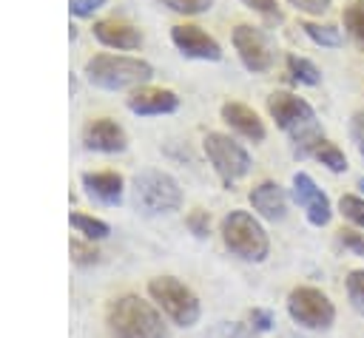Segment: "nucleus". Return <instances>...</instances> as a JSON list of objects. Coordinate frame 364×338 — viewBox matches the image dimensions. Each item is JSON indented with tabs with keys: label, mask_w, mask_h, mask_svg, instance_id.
Instances as JSON below:
<instances>
[{
	"label": "nucleus",
	"mask_w": 364,
	"mask_h": 338,
	"mask_svg": "<svg viewBox=\"0 0 364 338\" xmlns=\"http://www.w3.org/2000/svg\"><path fill=\"white\" fill-rule=\"evenodd\" d=\"M267 111L276 119V125L290 136L293 151L299 156H313V148L324 139L313 105L290 91H273L267 97Z\"/></svg>",
	"instance_id": "1"
},
{
	"label": "nucleus",
	"mask_w": 364,
	"mask_h": 338,
	"mask_svg": "<svg viewBox=\"0 0 364 338\" xmlns=\"http://www.w3.org/2000/svg\"><path fill=\"white\" fill-rule=\"evenodd\" d=\"M82 74L94 88H102V91H136L154 77V68L139 57L102 51L85 60Z\"/></svg>",
	"instance_id": "2"
},
{
	"label": "nucleus",
	"mask_w": 364,
	"mask_h": 338,
	"mask_svg": "<svg viewBox=\"0 0 364 338\" xmlns=\"http://www.w3.org/2000/svg\"><path fill=\"white\" fill-rule=\"evenodd\" d=\"M105 318L114 338H168L162 315L139 295H119L108 304Z\"/></svg>",
	"instance_id": "3"
},
{
	"label": "nucleus",
	"mask_w": 364,
	"mask_h": 338,
	"mask_svg": "<svg viewBox=\"0 0 364 338\" xmlns=\"http://www.w3.org/2000/svg\"><path fill=\"white\" fill-rule=\"evenodd\" d=\"M219 233H222L225 247L245 261H264L270 253V241H267L264 227L247 210H230L222 219Z\"/></svg>",
	"instance_id": "4"
},
{
	"label": "nucleus",
	"mask_w": 364,
	"mask_h": 338,
	"mask_svg": "<svg viewBox=\"0 0 364 338\" xmlns=\"http://www.w3.org/2000/svg\"><path fill=\"white\" fill-rule=\"evenodd\" d=\"M134 202L145 216L173 213L182 205V187L171 173L148 168L134 176Z\"/></svg>",
	"instance_id": "5"
},
{
	"label": "nucleus",
	"mask_w": 364,
	"mask_h": 338,
	"mask_svg": "<svg viewBox=\"0 0 364 338\" xmlns=\"http://www.w3.org/2000/svg\"><path fill=\"white\" fill-rule=\"evenodd\" d=\"M151 298L159 304V310L179 327H193L199 321V298L191 287H185L173 276H159L148 281Z\"/></svg>",
	"instance_id": "6"
},
{
	"label": "nucleus",
	"mask_w": 364,
	"mask_h": 338,
	"mask_svg": "<svg viewBox=\"0 0 364 338\" xmlns=\"http://www.w3.org/2000/svg\"><path fill=\"white\" fill-rule=\"evenodd\" d=\"M202 148H205V156L210 159L213 170L219 173V179H222L225 185L239 182V179L247 176L250 168H253L250 153H247L233 136H228V133H219V131L205 133Z\"/></svg>",
	"instance_id": "7"
},
{
	"label": "nucleus",
	"mask_w": 364,
	"mask_h": 338,
	"mask_svg": "<svg viewBox=\"0 0 364 338\" xmlns=\"http://www.w3.org/2000/svg\"><path fill=\"white\" fill-rule=\"evenodd\" d=\"M287 312L296 324L307 329H330L336 321V307L333 301L316 290V287H296L287 295Z\"/></svg>",
	"instance_id": "8"
},
{
	"label": "nucleus",
	"mask_w": 364,
	"mask_h": 338,
	"mask_svg": "<svg viewBox=\"0 0 364 338\" xmlns=\"http://www.w3.org/2000/svg\"><path fill=\"white\" fill-rule=\"evenodd\" d=\"M230 43L242 60V65L253 74H262L273 65L276 54H273V45L267 40V34L250 23H239L233 31H230Z\"/></svg>",
	"instance_id": "9"
},
{
	"label": "nucleus",
	"mask_w": 364,
	"mask_h": 338,
	"mask_svg": "<svg viewBox=\"0 0 364 338\" xmlns=\"http://www.w3.org/2000/svg\"><path fill=\"white\" fill-rule=\"evenodd\" d=\"M80 142L85 151H97V153H122L128 148L125 128L111 116L88 119L80 131Z\"/></svg>",
	"instance_id": "10"
},
{
	"label": "nucleus",
	"mask_w": 364,
	"mask_h": 338,
	"mask_svg": "<svg viewBox=\"0 0 364 338\" xmlns=\"http://www.w3.org/2000/svg\"><path fill=\"white\" fill-rule=\"evenodd\" d=\"M293 202L307 213V222L316 227H324L333 219V205L327 199V193L313 182L310 173H296L293 176Z\"/></svg>",
	"instance_id": "11"
},
{
	"label": "nucleus",
	"mask_w": 364,
	"mask_h": 338,
	"mask_svg": "<svg viewBox=\"0 0 364 338\" xmlns=\"http://www.w3.org/2000/svg\"><path fill=\"white\" fill-rule=\"evenodd\" d=\"M171 40H173V45H176L185 57H191V60H208V62L222 60V45H219L208 31H202V28L193 26V23H179V26H173V28H171Z\"/></svg>",
	"instance_id": "12"
},
{
	"label": "nucleus",
	"mask_w": 364,
	"mask_h": 338,
	"mask_svg": "<svg viewBox=\"0 0 364 338\" xmlns=\"http://www.w3.org/2000/svg\"><path fill=\"white\" fill-rule=\"evenodd\" d=\"M91 34L97 37V43H102L105 48H117V51H134L142 45V31L128 23V20H119V17H105V20H97Z\"/></svg>",
	"instance_id": "13"
},
{
	"label": "nucleus",
	"mask_w": 364,
	"mask_h": 338,
	"mask_svg": "<svg viewBox=\"0 0 364 338\" xmlns=\"http://www.w3.org/2000/svg\"><path fill=\"white\" fill-rule=\"evenodd\" d=\"M128 108L139 116H156V114H173L179 108V97L171 88H154V85H142L136 91H131L128 97Z\"/></svg>",
	"instance_id": "14"
},
{
	"label": "nucleus",
	"mask_w": 364,
	"mask_h": 338,
	"mask_svg": "<svg viewBox=\"0 0 364 338\" xmlns=\"http://www.w3.org/2000/svg\"><path fill=\"white\" fill-rule=\"evenodd\" d=\"M219 111H222L225 125H230V131H236L239 136H245V139H250V142H262V139L267 136L264 122L259 119V114H256L250 105L230 99V102H222Z\"/></svg>",
	"instance_id": "15"
},
{
	"label": "nucleus",
	"mask_w": 364,
	"mask_h": 338,
	"mask_svg": "<svg viewBox=\"0 0 364 338\" xmlns=\"http://www.w3.org/2000/svg\"><path fill=\"white\" fill-rule=\"evenodd\" d=\"M247 199H250L253 210H256L262 219H267V222H282L284 213H287V193H284V187H282L279 182H270V179L259 182V185L250 190Z\"/></svg>",
	"instance_id": "16"
},
{
	"label": "nucleus",
	"mask_w": 364,
	"mask_h": 338,
	"mask_svg": "<svg viewBox=\"0 0 364 338\" xmlns=\"http://www.w3.org/2000/svg\"><path fill=\"white\" fill-rule=\"evenodd\" d=\"M82 187L91 199L102 205H119L125 193V179L117 170H88L82 173Z\"/></svg>",
	"instance_id": "17"
},
{
	"label": "nucleus",
	"mask_w": 364,
	"mask_h": 338,
	"mask_svg": "<svg viewBox=\"0 0 364 338\" xmlns=\"http://www.w3.org/2000/svg\"><path fill=\"white\" fill-rule=\"evenodd\" d=\"M313 156H316L324 168H330L333 173H344V170H347V156H344V151H341L336 142H330V139H321V142L313 148Z\"/></svg>",
	"instance_id": "18"
},
{
	"label": "nucleus",
	"mask_w": 364,
	"mask_h": 338,
	"mask_svg": "<svg viewBox=\"0 0 364 338\" xmlns=\"http://www.w3.org/2000/svg\"><path fill=\"white\" fill-rule=\"evenodd\" d=\"M68 222H71V227L85 239V241H97V239H105L108 236V224L102 222V219H94V216H85V213H71L68 216Z\"/></svg>",
	"instance_id": "19"
},
{
	"label": "nucleus",
	"mask_w": 364,
	"mask_h": 338,
	"mask_svg": "<svg viewBox=\"0 0 364 338\" xmlns=\"http://www.w3.org/2000/svg\"><path fill=\"white\" fill-rule=\"evenodd\" d=\"M287 71L296 82H304V85H318L321 82V71L316 68V62H310L307 57H299V54H287Z\"/></svg>",
	"instance_id": "20"
},
{
	"label": "nucleus",
	"mask_w": 364,
	"mask_h": 338,
	"mask_svg": "<svg viewBox=\"0 0 364 338\" xmlns=\"http://www.w3.org/2000/svg\"><path fill=\"white\" fill-rule=\"evenodd\" d=\"M301 31H304L316 45H327V48L341 45V31H338V28H333V26H318V23L304 20V23H301Z\"/></svg>",
	"instance_id": "21"
},
{
	"label": "nucleus",
	"mask_w": 364,
	"mask_h": 338,
	"mask_svg": "<svg viewBox=\"0 0 364 338\" xmlns=\"http://www.w3.org/2000/svg\"><path fill=\"white\" fill-rule=\"evenodd\" d=\"M341 20H344V28L364 43V0H350L341 11Z\"/></svg>",
	"instance_id": "22"
},
{
	"label": "nucleus",
	"mask_w": 364,
	"mask_h": 338,
	"mask_svg": "<svg viewBox=\"0 0 364 338\" xmlns=\"http://www.w3.org/2000/svg\"><path fill=\"white\" fill-rule=\"evenodd\" d=\"M338 213L353 222L355 227H364V199L361 196H353V193H344L338 199Z\"/></svg>",
	"instance_id": "23"
},
{
	"label": "nucleus",
	"mask_w": 364,
	"mask_h": 338,
	"mask_svg": "<svg viewBox=\"0 0 364 338\" xmlns=\"http://www.w3.org/2000/svg\"><path fill=\"white\" fill-rule=\"evenodd\" d=\"M344 284H347V298H350L353 310L364 315V270H350Z\"/></svg>",
	"instance_id": "24"
},
{
	"label": "nucleus",
	"mask_w": 364,
	"mask_h": 338,
	"mask_svg": "<svg viewBox=\"0 0 364 338\" xmlns=\"http://www.w3.org/2000/svg\"><path fill=\"white\" fill-rule=\"evenodd\" d=\"M71 258H74V264L88 267V264H97V261H100V253H97V247L88 244V241L71 239Z\"/></svg>",
	"instance_id": "25"
},
{
	"label": "nucleus",
	"mask_w": 364,
	"mask_h": 338,
	"mask_svg": "<svg viewBox=\"0 0 364 338\" xmlns=\"http://www.w3.org/2000/svg\"><path fill=\"white\" fill-rule=\"evenodd\" d=\"M159 3L176 14H205L213 6V0H159Z\"/></svg>",
	"instance_id": "26"
},
{
	"label": "nucleus",
	"mask_w": 364,
	"mask_h": 338,
	"mask_svg": "<svg viewBox=\"0 0 364 338\" xmlns=\"http://www.w3.org/2000/svg\"><path fill=\"white\" fill-rule=\"evenodd\" d=\"M338 244H344L347 250H353L355 256H364V236L350 230V227H341L338 230Z\"/></svg>",
	"instance_id": "27"
},
{
	"label": "nucleus",
	"mask_w": 364,
	"mask_h": 338,
	"mask_svg": "<svg viewBox=\"0 0 364 338\" xmlns=\"http://www.w3.org/2000/svg\"><path fill=\"white\" fill-rule=\"evenodd\" d=\"M102 6H105V0H68V11L74 17H91Z\"/></svg>",
	"instance_id": "28"
},
{
	"label": "nucleus",
	"mask_w": 364,
	"mask_h": 338,
	"mask_svg": "<svg viewBox=\"0 0 364 338\" xmlns=\"http://www.w3.org/2000/svg\"><path fill=\"white\" fill-rule=\"evenodd\" d=\"M247 9H253V11H259V14H264L267 20H282V11H279V6H276V0H242Z\"/></svg>",
	"instance_id": "29"
},
{
	"label": "nucleus",
	"mask_w": 364,
	"mask_h": 338,
	"mask_svg": "<svg viewBox=\"0 0 364 338\" xmlns=\"http://www.w3.org/2000/svg\"><path fill=\"white\" fill-rule=\"evenodd\" d=\"M287 3L301 14H324L333 6V0H287Z\"/></svg>",
	"instance_id": "30"
},
{
	"label": "nucleus",
	"mask_w": 364,
	"mask_h": 338,
	"mask_svg": "<svg viewBox=\"0 0 364 338\" xmlns=\"http://www.w3.org/2000/svg\"><path fill=\"white\" fill-rule=\"evenodd\" d=\"M188 227L193 230V236L205 239V236H208V227H210V219H208V213H205V210H193V213L188 216Z\"/></svg>",
	"instance_id": "31"
},
{
	"label": "nucleus",
	"mask_w": 364,
	"mask_h": 338,
	"mask_svg": "<svg viewBox=\"0 0 364 338\" xmlns=\"http://www.w3.org/2000/svg\"><path fill=\"white\" fill-rule=\"evenodd\" d=\"M250 327H253L256 332H267V329L273 327V315H270L267 310H253V312H250Z\"/></svg>",
	"instance_id": "32"
},
{
	"label": "nucleus",
	"mask_w": 364,
	"mask_h": 338,
	"mask_svg": "<svg viewBox=\"0 0 364 338\" xmlns=\"http://www.w3.org/2000/svg\"><path fill=\"white\" fill-rule=\"evenodd\" d=\"M208 338H247V332L242 327H236V324H219Z\"/></svg>",
	"instance_id": "33"
},
{
	"label": "nucleus",
	"mask_w": 364,
	"mask_h": 338,
	"mask_svg": "<svg viewBox=\"0 0 364 338\" xmlns=\"http://www.w3.org/2000/svg\"><path fill=\"white\" fill-rule=\"evenodd\" d=\"M353 139H355V145H358V151L364 156V111H358L353 116Z\"/></svg>",
	"instance_id": "34"
},
{
	"label": "nucleus",
	"mask_w": 364,
	"mask_h": 338,
	"mask_svg": "<svg viewBox=\"0 0 364 338\" xmlns=\"http://www.w3.org/2000/svg\"><path fill=\"white\" fill-rule=\"evenodd\" d=\"M358 187H361V190H364V179H358Z\"/></svg>",
	"instance_id": "35"
}]
</instances>
